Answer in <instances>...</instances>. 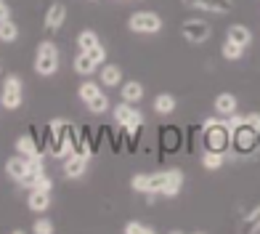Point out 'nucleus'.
Masks as SVG:
<instances>
[{
    "instance_id": "1",
    "label": "nucleus",
    "mask_w": 260,
    "mask_h": 234,
    "mask_svg": "<svg viewBox=\"0 0 260 234\" xmlns=\"http://www.w3.org/2000/svg\"><path fill=\"white\" fill-rule=\"evenodd\" d=\"M45 147L53 157H67L75 149V128L67 120H53L45 128Z\"/></svg>"
},
{
    "instance_id": "2",
    "label": "nucleus",
    "mask_w": 260,
    "mask_h": 234,
    "mask_svg": "<svg viewBox=\"0 0 260 234\" xmlns=\"http://www.w3.org/2000/svg\"><path fill=\"white\" fill-rule=\"evenodd\" d=\"M58 64H61V56H58L56 43L43 40L38 48H35V72L40 77H53L58 72Z\"/></svg>"
},
{
    "instance_id": "3",
    "label": "nucleus",
    "mask_w": 260,
    "mask_h": 234,
    "mask_svg": "<svg viewBox=\"0 0 260 234\" xmlns=\"http://www.w3.org/2000/svg\"><path fill=\"white\" fill-rule=\"evenodd\" d=\"M24 104V83H21L19 75H6L3 88H0V107L14 112Z\"/></svg>"
},
{
    "instance_id": "4",
    "label": "nucleus",
    "mask_w": 260,
    "mask_h": 234,
    "mask_svg": "<svg viewBox=\"0 0 260 234\" xmlns=\"http://www.w3.org/2000/svg\"><path fill=\"white\" fill-rule=\"evenodd\" d=\"M202 138H205V147L207 149L226 152L229 144H231V131H229L226 120H207L205 123V131H202Z\"/></svg>"
},
{
    "instance_id": "5",
    "label": "nucleus",
    "mask_w": 260,
    "mask_h": 234,
    "mask_svg": "<svg viewBox=\"0 0 260 234\" xmlns=\"http://www.w3.org/2000/svg\"><path fill=\"white\" fill-rule=\"evenodd\" d=\"M127 27L138 35H157L162 30V19L154 11H138V14H133L127 19Z\"/></svg>"
},
{
    "instance_id": "6",
    "label": "nucleus",
    "mask_w": 260,
    "mask_h": 234,
    "mask_svg": "<svg viewBox=\"0 0 260 234\" xmlns=\"http://www.w3.org/2000/svg\"><path fill=\"white\" fill-rule=\"evenodd\" d=\"M114 120H117V125H122L125 131L133 136L141 128V123H144V114H141L133 104L122 101V104H117V107H114Z\"/></svg>"
},
{
    "instance_id": "7",
    "label": "nucleus",
    "mask_w": 260,
    "mask_h": 234,
    "mask_svg": "<svg viewBox=\"0 0 260 234\" xmlns=\"http://www.w3.org/2000/svg\"><path fill=\"white\" fill-rule=\"evenodd\" d=\"M257 131L255 128H250V125H239L236 131L231 133V144L236 147V152H255V147H257Z\"/></svg>"
},
{
    "instance_id": "8",
    "label": "nucleus",
    "mask_w": 260,
    "mask_h": 234,
    "mask_svg": "<svg viewBox=\"0 0 260 234\" xmlns=\"http://www.w3.org/2000/svg\"><path fill=\"white\" fill-rule=\"evenodd\" d=\"M88 160L90 155H82V152H69L64 160V175L67 179H82L88 170Z\"/></svg>"
},
{
    "instance_id": "9",
    "label": "nucleus",
    "mask_w": 260,
    "mask_h": 234,
    "mask_svg": "<svg viewBox=\"0 0 260 234\" xmlns=\"http://www.w3.org/2000/svg\"><path fill=\"white\" fill-rule=\"evenodd\" d=\"M181 32L188 43H205L210 38V24L202 19H188V21H183Z\"/></svg>"
},
{
    "instance_id": "10",
    "label": "nucleus",
    "mask_w": 260,
    "mask_h": 234,
    "mask_svg": "<svg viewBox=\"0 0 260 234\" xmlns=\"http://www.w3.org/2000/svg\"><path fill=\"white\" fill-rule=\"evenodd\" d=\"M67 19V6L61 3V0H56V3L48 6V11H45V19H43V27L45 32H58Z\"/></svg>"
},
{
    "instance_id": "11",
    "label": "nucleus",
    "mask_w": 260,
    "mask_h": 234,
    "mask_svg": "<svg viewBox=\"0 0 260 234\" xmlns=\"http://www.w3.org/2000/svg\"><path fill=\"white\" fill-rule=\"evenodd\" d=\"M27 208L32 210V213H45V210L51 208V192L48 189H29Z\"/></svg>"
},
{
    "instance_id": "12",
    "label": "nucleus",
    "mask_w": 260,
    "mask_h": 234,
    "mask_svg": "<svg viewBox=\"0 0 260 234\" xmlns=\"http://www.w3.org/2000/svg\"><path fill=\"white\" fill-rule=\"evenodd\" d=\"M72 67H75V72H77V75H93L101 64L96 62V58H93V53H90V51H80V53L75 56Z\"/></svg>"
},
{
    "instance_id": "13",
    "label": "nucleus",
    "mask_w": 260,
    "mask_h": 234,
    "mask_svg": "<svg viewBox=\"0 0 260 234\" xmlns=\"http://www.w3.org/2000/svg\"><path fill=\"white\" fill-rule=\"evenodd\" d=\"M6 173H8V179H14V181L21 184V179L27 175V157H24V155L8 157V160H6Z\"/></svg>"
},
{
    "instance_id": "14",
    "label": "nucleus",
    "mask_w": 260,
    "mask_h": 234,
    "mask_svg": "<svg viewBox=\"0 0 260 234\" xmlns=\"http://www.w3.org/2000/svg\"><path fill=\"white\" fill-rule=\"evenodd\" d=\"M21 184L24 186H29V189H53V181H51V175L45 173V170H40V173H27L24 179H21Z\"/></svg>"
},
{
    "instance_id": "15",
    "label": "nucleus",
    "mask_w": 260,
    "mask_h": 234,
    "mask_svg": "<svg viewBox=\"0 0 260 234\" xmlns=\"http://www.w3.org/2000/svg\"><path fill=\"white\" fill-rule=\"evenodd\" d=\"M191 6L202 8V11H212V14H229L234 8V0H194Z\"/></svg>"
},
{
    "instance_id": "16",
    "label": "nucleus",
    "mask_w": 260,
    "mask_h": 234,
    "mask_svg": "<svg viewBox=\"0 0 260 234\" xmlns=\"http://www.w3.org/2000/svg\"><path fill=\"white\" fill-rule=\"evenodd\" d=\"M120 83H122V69L114 67V64H101V85L114 88Z\"/></svg>"
},
{
    "instance_id": "17",
    "label": "nucleus",
    "mask_w": 260,
    "mask_h": 234,
    "mask_svg": "<svg viewBox=\"0 0 260 234\" xmlns=\"http://www.w3.org/2000/svg\"><path fill=\"white\" fill-rule=\"evenodd\" d=\"M101 85L99 83H93V80H82L80 83V88H77V96H80V101L82 104H90L93 99H99L101 96Z\"/></svg>"
},
{
    "instance_id": "18",
    "label": "nucleus",
    "mask_w": 260,
    "mask_h": 234,
    "mask_svg": "<svg viewBox=\"0 0 260 234\" xmlns=\"http://www.w3.org/2000/svg\"><path fill=\"white\" fill-rule=\"evenodd\" d=\"M141 99H144V85H141L138 80H130V83L122 85V101H127V104H138Z\"/></svg>"
},
{
    "instance_id": "19",
    "label": "nucleus",
    "mask_w": 260,
    "mask_h": 234,
    "mask_svg": "<svg viewBox=\"0 0 260 234\" xmlns=\"http://www.w3.org/2000/svg\"><path fill=\"white\" fill-rule=\"evenodd\" d=\"M14 149H16V155H24V157L38 155V144H35V138H32L29 133L19 136V138H16V144H14Z\"/></svg>"
},
{
    "instance_id": "20",
    "label": "nucleus",
    "mask_w": 260,
    "mask_h": 234,
    "mask_svg": "<svg viewBox=\"0 0 260 234\" xmlns=\"http://www.w3.org/2000/svg\"><path fill=\"white\" fill-rule=\"evenodd\" d=\"M181 186H183V173L181 170H170V179H168V184L162 186V192L159 194H165V197H175L181 192Z\"/></svg>"
},
{
    "instance_id": "21",
    "label": "nucleus",
    "mask_w": 260,
    "mask_h": 234,
    "mask_svg": "<svg viewBox=\"0 0 260 234\" xmlns=\"http://www.w3.org/2000/svg\"><path fill=\"white\" fill-rule=\"evenodd\" d=\"M99 45H101V40L93 30H82L77 35V48L80 51H93V48H99Z\"/></svg>"
},
{
    "instance_id": "22",
    "label": "nucleus",
    "mask_w": 260,
    "mask_h": 234,
    "mask_svg": "<svg viewBox=\"0 0 260 234\" xmlns=\"http://www.w3.org/2000/svg\"><path fill=\"white\" fill-rule=\"evenodd\" d=\"M229 40L239 43L242 48H244V45H250V40H252V32L247 30L244 24H231V27H229Z\"/></svg>"
},
{
    "instance_id": "23",
    "label": "nucleus",
    "mask_w": 260,
    "mask_h": 234,
    "mask_svg": "<svg viewBox=\"0 0 260 234\" xmlns=\"http://www.w3.org/2000/svg\"><path fill=\"white\" fill-rule=\"evenodd\" d=\"M215 109H218V114H231V112H236V96L234 93H220V96L215 99Z\"/></svg>"
},
{
    "instance_id": "24",
    "label": "nucleus",
    "mask_w": 260,
    "mask_h": 234,
    "mask_svg": "<svg viewBox=\"0 0 260 234\" xmlns=\"http://www.w3.org/2000/svg\"><path fill=\"white\" fill-rule=\"evenodd\" d=\"M154 112H157V114H170V112H175V96H170V93H159V96L154 99Z\"/></svg>"
},
{
    "instance_id": "25",
    "label": "nucleus",
    "mask_w": 260,
    "mask_h": 234,
    "mask_svg": "<svg viewBox=\"0 0 260 234\" xmlns=\"http://www.w3.org/2000/svg\"><path fill=\"white\" fill-rule=\"evenodd\" d=\"M19 38V27H16V21H0V43H14Z\"/></svg>"
},
{
    "instance_id": "26",
    "label": "nucleus",
    "mask_w": 260,
    "mask_h": 234,
    "mask_svg": "<svg viewBox=\"0 0 260 234\" xmlns=\"http://www.w3.org/2000/svg\"><path fill=\"white\" fill-rule=\"evenodd\" d=\"M220 53L226 56L229 62H236V58H242V56H244V48H242L239 43H234V40H229V38H226V43H223Z\"/></svg>"
},
{
    "instance_id": "27",
    "label": "nucleus",
    "mask_w": 260,
    "mask_h": 234,
    "mask_svg": "<svg viewBox=\"0 0 260 234\" xmlns=\"http://www.w3.org/2000/svg\"><path fill=\"white\" fill-rule=\"evenodd\" d=\"M202 165L210 168V170L220 168V165H223V152H218V149H207V152H205V157H202Z\"/></svg>"
},
{
    "instance_id": "28",
    "label": "nucleus",
    "mask_w": 260,
    "mask_h": 234,
    "mask_svg": "<svg viewBox=\"0 0 260 234\" xmlns=\"http://www.w3.org/2000/svg\"><path fill=\"white\" fill-rule=\"evenodd\" d=\"M130 186H133L136 192H144V194H146V192L151 189V179H149L146 173H136L133 181H130Z\"/></svg>"
},
{
    "instance_id": "29",
    "label": "nucleus",
    "mask_w": 260,
    "mask_h": 234,
    "mask_svg": "<svg viewBox=\"0 0 260 234\" xmlns=\"http://www.w3.org/2000/svg\"><path fill=\"white\" fill-rule=\"evenodd\" d=\"M151 179V189L149 192H154V194H159L162 192V186L168 184V179H170V170H162V173H154V175H149Z\"/></svg>"
},
{
    "instance_id": "30",
    "label": "nucleus",
    "mask_w": 260,
    "mask_h": 234,
    "mask_svg": "<svg viewBox=\"0 0 260 234\" xmlns=\"http://www.w3.org/2000/svg\"><path fill=\"white\" fill-rule=\"evenodd\" d=\"M32 231H35V234H51V231H53V224H51L48 218H38V221L32 224Z\"/></svg>"
},
{
    "instance_id": "31",
    "label": "nucleus",
    "mask_w": 260,
    "mask_h": 234,
    "mask_svg": "<svg viewBox=\"0 0 260 234\" xmlns=\"http://www.w3.org/2000/svg\"><path fill=\"white\" fill-rule=\"evenodd\" d=\"M125 234H151V229L138 221H130V224H125Z\"/></svg>"
},
{
    "instance_id": "32",
    "label": "nucleus",
    "mask_w": 260,
    "mask_h": 234,
    "mask_svg": "<svg viewBox=\"0 0 260 234\" xmlns=\"http://www.w3.org/2000/svg\"><path fill=\"white\" fill-rule=\"evenodd\" d=\"M226 125H229V131L234 133V131H236V128H239V125H244V117H239L236 112H231V114H229V120H226Z\"/></svg>"
},
{
    "instance_id": "33",
    "label": "nucleus",
    "mask_w": 260,
    "mask_h": 234,
    "mask_svg": "<svg viewBox=\"0 0 260 234\" xmlns=\"http://www.w3.org/2000/svg\"><path fill=\"white\" fill-rule=\"evenodd\" d=\"M244 123L250 125V128H255V131L260 133V114H257V112H252V114H247V117H244Z\"/></svg>"
},
{
    "instance_id": "34",
    "label": "nucleus",
    "mask_w": 260,
    "mask_h": 234,
    "mask_svg": "<svg viewBox=\"0 0 260 234\" xmlns=\"http://www.w3.org/2000/svg\"><path fill=\"white\" fill-rule=\"evenodd\" d=\"M247 221H250V224H257L255 229H260V208H257V210H252V213L247 216Z\"/></svg>"
},
{
    "instance_id": "35",
    "label": "nucleus",
    "mask_w": 260,
    "mask_h": 234,
    "mask_svg": "<svg viewBox=\"0 0 260 234\" xmlns=\"http://www.w3.org/2000/svg\"><path fill=\"white\" fill-rule=\"evenodd\" d=\"M6 19H11V11H8L6 0H3V3H0V21H6Z\"/></svg>"
},
{
    "instance_id": "36",
    "label": "nucleus",
    "mask_w": 260,
    "mask_h": 234,
    "mask_svg": "<svg viewBox=\"0 0 260 234\" xmlns=\"http://www.w3.org/2000/svg\"><path fill=\"white\" fill-rule=\"evenodd\" d=\"M0 3H3V0H0Z\"/></svg>"
}]
</instances>
